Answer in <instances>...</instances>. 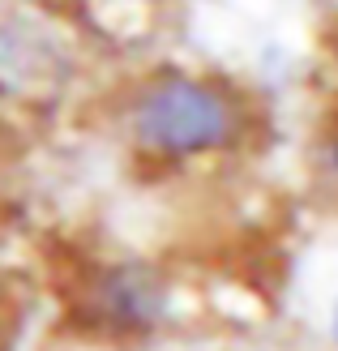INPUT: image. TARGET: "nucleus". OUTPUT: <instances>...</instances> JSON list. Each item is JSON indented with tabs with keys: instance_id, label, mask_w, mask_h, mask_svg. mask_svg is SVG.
Returning <instances> with one entry per match:
<instances>
[{
	"instance_id": "obj_1",
	"label": "nucleus",
	"mask_w": 338,
	"mask_h": 351,
	"mask_svg": "<svg viewBox=\"0 0 338 351\" xmlns=\"http://www.w3.org/2000/svg\"><path fill=\"white\" fill-rule=\"evenodd\" d=\"M103 116L112 142L154 176H197L244 163L270 137V112L253 86L189 60L133 69L108 90Z\"/></svg>"
},
{
	"instance_id": "obj_2",
	"label": "nucleus",
	"mask_w": 338,
	"mask_h": 351,
	"mask_svg": "<svg viewBox=\"0 0 338 351\" xmlns=\"http://www.w3.org/2000/svg\"><path fill=\"white\" fill-rule=\"evenodd\" d=\"M176 283L146 257H108L82 274L73 322L108 347H146L176 326Z\"/></svg>"
},
{
	"instance_id": "obj_3",
	"label": "nucleus",
	"mask_w": 338,
	"mask_h": 351,
	"mask_svg": "<svg viewBox=\"0 0 338 351\" xmlns=\"http://www.w3.org/2000/svg\"><path fill=\"white\" fill-rule=\"evenodd\" d=\"M304 167L317 197L338 210V103H330L317 116V125L309 133V150H304Z\"/></svg>"
},
{
	"instance_id": "obj_4",
	"label": "nucleus",
	"mask_w": 338,
	"mask_h": 351,
	"mask_svg": "<svg viewBox=\"0 0 338 351\" xmlns=\"http://www.w3.org/2000/svg\"><path fill=\"white\" fill-rule=\"evenodd\" d=\"M86 5H95V9H112V13H167V9H180L184 0H86Z\"/></svg>"
},
{
	"instance_id": "obj_5",
	"label": "nucleus",
	"mask_w": 338,
	"mask_h": 351,
	"mask_svg": "<svg viewBox=\"0 0 338 351\" xmlns=\"http://www.w3.org/2000/svg\"><path fill=\"white\" fill-rule=\"evenodd\" d=\"M326 343L330 351H338V291L330 295V308H326Z\"/></svg>"
}]
</instances>
